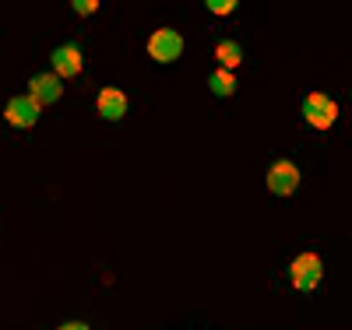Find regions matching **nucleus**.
<instances>
[{"label":"nucleus","instance_id":"20e7f679","mask_svg":"<svg viewBox=\"0 0 352 330\" xmlns=\"http://www.w3.org/2000/svg\"><path fill=\"white\" fill-rule=\"evenodd\" d=\"M4 116H8L11 127H21V130H25V127H36V119H39V102H36L32 95H18V99L8 102Z\"/></svg>","mask_w":352,"mask_h":330},{"label":"nucleus","instance_id":"39448f33","mask_svg":"<svg viewBox=\"0 0 352 330\" xmlns=\"http://www.w3.org/2000/svg\"><path fill=\"white\" fill-rule=\"evenodd\" d=\"M268 187H272V193L289 197L292 190L300 187V169L292 165V162H275V165L268 169Z\"/></svg>","mask_w":352,"mask_h":330},{"label":"nucleus","instance_id":"9d476101","mask_svg":"<svg viewBox=\"0 0 352 330\" xmlns=\"http://www.w3.org/2000/svg\"><path fill=\"white\" fill-rule=\"evenodd\" d=\"M208 88H212L215 95H232V92H236V78H232L229 71H215L212 81H208Z\"/></svg>","mask_w":352,"mask_h":330},{"label":"nucleus","instance_id":"6e6552de","mask_svg":"<svg viewBox=\"0 0 352 330\" xmlns=\"http://www.w3.org/2000/svg\"><path fill=\"white\" fill-rule=\"evenodd\" d=\"M53 71H56V78H74V74H81V53H78V46H60L53 53Z\"/></svg>","mask_w":352,"mask_h":330},{"label":"nucleus","instance_id":"f257e3e1","mask_svg":"<svg viewBox=\"0 0 352 330\" xmlns=\"http://www.w3.org/2000/svg\"><path fill=\"white\" fill-rule=\"evenodd\" d=\"M335 116H338V106L335 99H328L324 92H310L307 102H303V119L314 127V130H328L335 123Z\"/></svg>","mask_w":352,"mask_h":330},{"label":"nucleus","instance_id":"9b49d317","mask_svg":"<svg viewBox=\"0 0 352 330\" xmlns=\"http://www.w3.org/2000/svg\"><path fill=\"white\" fill-rule=\"evenodd\" d=\"M215 14H232V11H236V0H212V4H208Z\"/></svg>","mask_w":352,"mask_h":330},{"label":"nucleus","instance_id":"423d86ee","mask_svg":"<svg viewBox=\"0 0 352 330\" xmlns=\"http://www.w3.org/2000/svg\"><path fill=\"white\" fill-rule=\"evenodd\" d=\"M28 95H32L39 102V109H43V106H53L64 95V84H60L56 74H39V78H32V84H28Z\"/></svg>","mask_w":352,"mask_h":330},{"label":"nucleus","instance_id":"f03ea898","mask_svg":"<svg viewBox=\"0 0 352 330\" xmlns=\"http://www.w3.org/2000/svg\"><path fill=\"white\" fill-rule=\"evenodd\" d=\"M320 274H324V267H320V260L314 253H300L296 260L289 263V281L296 285V288H303V292L317 288L320 285Z\"/></svg>","mask_w":352,"mask_h":330},{"label":"nucleus","instance_id":"1a4fd4ad","mask_svg":"<svg viewBox=\"0 0 352 330\" xmlns=\"http://www.w3.org/2000/svg\"><path fill=\"white\" fill-rule=\"evenodd\" d=\"M240 60H243V49L236 43H219V64H222V71L232 74L240 67Z\"/></svg>","mask_w":352,"mask_h":330},{"label":"nucleus","instance_id":"0eeeda50","mask_svg":"<svg viewBox=\"0 0 352 330\" xmlns=\"http://www.w3.org/2000/svg\"><path fill=\"white\" fill-rule=\"evenodd\" d=\"M96 106H99V116H106V119H120V116L127 113V95L120 92V88H102L99 99H96Z\"/></svg>","mask_w":352,"mask_h":330},{"label":"nucleus","instance_id":"ddd939ff","mask_svg":"<svg viewBox=\"0 0 352 330\" xmlns=\"http://www.w3.org/2000/svg\"><path fill=\"white\" fill-rule=\"evenodd\" d=\"M60 330H88V327H85V323H64Z\"/></svg>","mask_w":352,"mask_h":330},{"label":"nucleus","instance_id":"7ed1b4c3","mask_svg":"<svg viewBox=\"0 0 352 330\" xmlns=\"http://www.w3.org/2000/svg\"><path fill=\"white\" fill-rule=\"evenodd\" d=\"M180 53H184L180 32H173V28H159V32H152V39H148V56L152 60H159V64H173Z\"/></svg>","mask_w":352,"mask_h":330},{"label":"nucleus","instance_id":"f8f14e48","mask_svg":"<svg viewBox=\"0 0 352 330\" xmlns=\"http://www.w3.org/2000/svg\"><path fill=\"white\" fill-rule=\"evenodd\" d=\"M74 8H78L81 14H92V11H96L99 4H96V0H78V4H74Z\"/></svg>","mask_w":352,"mask_h":330}]
</instances>
